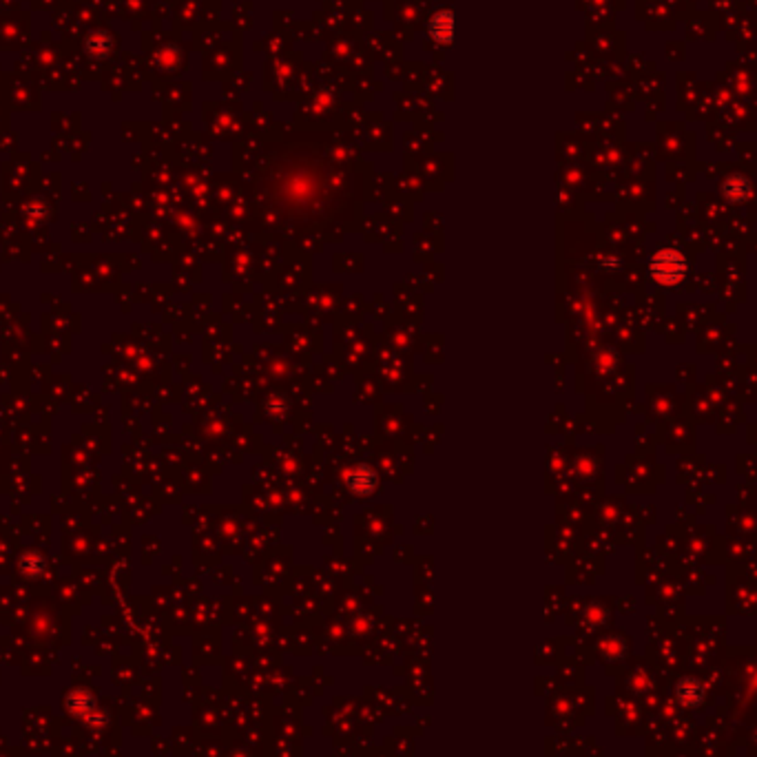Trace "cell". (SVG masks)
Masks as SVG:
<instances>
[{"mask_svg": "<svg viewBox=\"0 0 757 757\" xmlns=\"http://www.w3.org/2000/svg\"><path fill=\"white\" fill-rule=\"evenodd\" d=\"M654 273L658 279L662 281H676L682 275V259L676 253H662L656 264H654Z\"/></svg>", "mask_w": 757, "mask_h": 757, "instance_id": "cell-1", "label": "cell"}, {"mask_svg": "<svg viewBox=\"0 0 757 757\" xmlns=\"http://www.w3.org/2000/svg\"><path fill=\"white\" fill-rule=\"evenodd\" d=\"M704 691H702V684L694 678H682L678 682V698L686 704V706H694L702 700Z\"/></svg>", "mask_w": 757, "mask_h": 757, "instance_id": "cell-2", "label": "cell"}]
</instances>
